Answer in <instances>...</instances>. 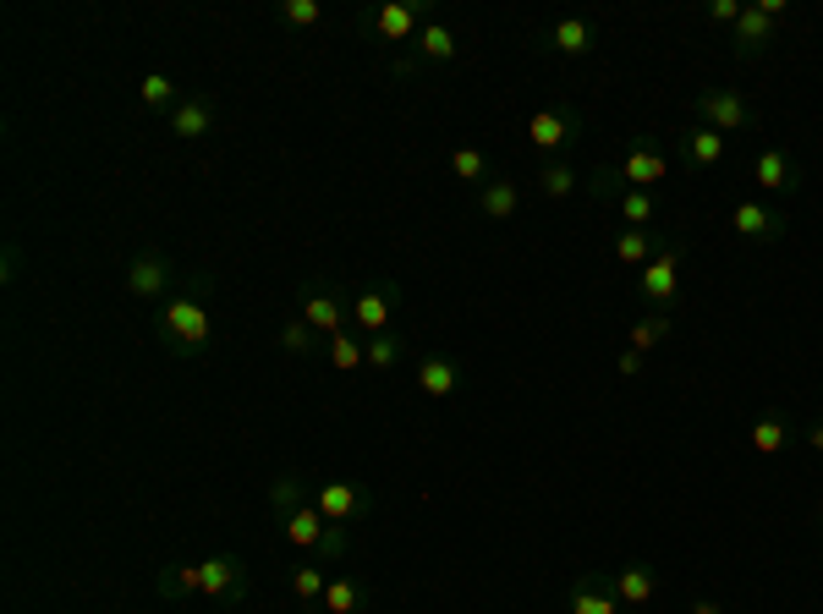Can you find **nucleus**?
<instances>
[{"instance_id":"c85d7f7f","label":"nucleus","mask_w":823,"mask_h":614,"mask_svg":"<svg viewBox=\"0 0 823 614\" xmlns=\"http://www.w3.org/2000/svg\"><path fill=\"white\" fill-rule=\"evenodd\" d=\"M324 609H330V614H357V609H363V587L346 581V576H335V581L324 587Z\"/></svg>"},{"instance_id":"aec40b11","label":"nucleus","mask_w":823,"mask_h":614,"mask_svg":"<svg viewBox=\"0 0 823 614\" xmlns=\"http://www.w3.org/2000/svg\"><path fill=\"white\" fill-rule=\"evenodd\" d=\"M303 324H308V330H324V335H341L346 314H341V302H335V296L314 291V296L303 302Z\"/></svg>"},{"instance_id":"f03ea898","label":"nucleus","mask_w":823,"mask_h":614,"mask_svg":"<svg viewBox=\"0 0 823 614\" xmlns=\"http://www.w3.org/2000/svg\"><path fill=\"white\" fill-rule=\"evenodd\" d=\"M664 176H670L664 154H659L653 143H642V137H637V143L626 148V160L615 165V182H621L626 193H653V187H659Z\"/></svg>"},{"instance_id":"a19ab883","label":"nucleus","mask_w":823,"mask_h":614,"mask_svg":"<svg viewBox=\"0 0 823 614\" xmlns=\"http://www.w3.org/2000/svg\"><path fill=\"white\" fill-rule=\"evenodd\" d=\"M621 373H626V379L642 373V352H621Z\"/></svg>"},{"instance_id":"a211bd4d","label":"nucleus","mask_w":823,"mask_h":614,"mask_svg":"<svg viewBox=\"0 0 823 614\" xmlns=\"http://www.w3.org/2000/svg\"><path fill=\"white\" fill-rule=\"evenodd\" d=\"M664 247H670V242H659L653 231H631V225L615 236V258H621V263H642V269H648Z\"/></svg>"},{"instance_id":"dca6fc26","label":"nucleus","mask_w":823,"mask_h":614,"mask_svg":"<svg viewBox=\"0 0 823 614\" xmlns=\"http://www.w3.org/2000/svg\"><path fill=\"white\" fill-rule=\"evenodd\" d=\"M418 384H423V395L445 401V395H456V384H462V368H456L451 357H423V363H418Z\"/></svg>"},{"instance_id":"423d86ee","label":"nucleus","mask_w":823,"mask_h":614,"mask_svg":"<svg viewBox=\"0 0 823 614\" xmlns=\"http://www.w3.org/2000/svg\"><path fill=\"white\" fill-rule=\"evenodd\" d=\"M429 23H434V17H429V7H418V0H390V7H379V12H373V34H379L384 45L418 39Z\"/></svg>"},{"instance_id":"2eb2a0df","label":"nucleus","mask_w":823,"mask_h":614,"mask_svg":"<svg viewBox=\"0 0 823 614\" xmlns=\"http://www.w3.org/2000/svg\"><path fill=\"white\" fill-rule=\"evenodd\" d=\"M653 592H659V576H653L648 565H621V570H615V598H621V609H642Z\"/></svg>"},{"instance_id":"5701e85b","label":"nucleus","mask_w":823,"mask_h":614,"mask_svg":"<svg viewBox=\"0 0 823 614\" xmlns=\"http://www.w3.org/2000/svg\"><path fill=\"white\" fill-rule=\"evenodd\" d=\"M478 204H483V214H489V220H511V214H516V204H521V193H516V182H505V176H500V182H489V187H483V198H478Z\"/></svg>"},{"instance_id":"f704fd0d","label":"nucleus","mask_w":823,"mask_h":614,"mask_svg":"<svg viewBox=\"0 0 823 614\" xmlns=\"http://www.w3.org/2000/svg\"><path fill=\"white\" fill-rule=\"evenodd\" d=\"M363 352H368V363H373V368H395V363H401V341H395L390 330H384V335H373Z\"/></svg>"},{"instance_id":"b1692460","label":"nucleus","mask_w":823,"mask_h":614,"mask_svg":"<svg viewBox=\"0 0 823 614\" xmlns=\"http://www.w3.org/2000/svg\"><path fill=\"white\" fill-rule=\"evenodd\" d=\"M538 193H543V198H572V193H577V171H572L566 160H549V165L538 171Z\"/></svg>"},{"instance_id":"f3484780","label":"nucleus","mask_w":823,"mask_h":614,"mask_svg":"<svg viewBox=\"0 0 823 614\" xmlns=\"http://www.w3.org/2000/svg\"><path fill=\"white\" fill-rule=\"evenodd\" d=\"M763 45H774V17L758 12V7H747L741 23H736V50H741V56H758Z\"/></svg>"},{"instance_id":"c756f323","label":"nucleus","mask_w":823,"mask_h":614,"mask_svg":"<svg viewBox=\"0 0 823 614\" xmlns=\"http://www.w3.org/2000/svg\"><path fill=\"white\" fill-rule=\"evenodd\" d=\"M330 363H335L341 373H352V368H363V363H368V352H363V346H357V341L341 330V335H330Z\"/></svg>"},{"instance_id":"412c9836","label":"nucleus","mask_w":823,"mask_h":614,"mask_svg":"<svg viewBox=\"0 0 823 614\" xmlns=\"http://www.w3.org/2000/svg\"><path fill=\"white\" fill-rule=\"evenodd\" d=\"M209 126H214L209 99H187V105H176V110H171V132H176V137H204Z\"/></svg>"},{"instance_id":"39448f33","label":"nucleus","mask_w":823,"mask_h":614,"mask_svg":"<svg viewBox=\"0 0 823 614\" xmlns=\"http://www.w3.org/2000/svg\"><path fill=\"white\" fill-rule=\"evenodd\" d=\"M637 296H642L648 307H670V302L680 296V247H664V253L637 274Z\"/></svg>"},{"instance_id":"4c0bfd02","label":"nucleus","mask_w":823,"mask_h":614,"mask_svg":"<svg viewBox=\"0 0 823 614\" xmlns=\"http://www.w3.org/2000/svg\"><path fill=\"white\" fill-rule=\"evenodd\" d=\"M281 346H286L292 357H308V346H314V330H308V324H286V330H281Z\"/></svg>"},{"instance_id":"4468645a","label":"nucleus","mask_w":823,"mask_h":614,"mask_svg":"<svg viewBox=\"0 0 823 614\" xmlns=\"http://www.w3.org/2000/svg\"><path fill=\"white\" fill-rule=\"evenodd\" d=\"M390 314H395V285H384V291H363V296L352 302V319H357L368 335H384Z\"/></svg>"},{"instance_id":"cd10ccee","label":"nucleus","mask_w":823,"mask_h":614,"mask_svg":"<svg viewBox=\"0 0 823 614\" xmlns=\"http://www.w3.org/2000/svg\"><path fill=\"white\" fill-rule=\"evenodd\" d=\"M451 171H456L467 187H489V160H483L478 148H456V154H451Z\"/></svg>"},{"instance_id":"4be33fe9","label":"nucleus","mask_w":823,"mask_h":614,"mask_svg":"<svg viewBox=\"0 0 823 614\" xmlns=\"http://www.w3.org/2000/svg\"><path fill=\"white\" fill-rule=\"evenodd\" d=\"M324 516H319V505H303V511H292L286 516V538L297 543V549H319V538H324Z\"/></svg>"},{"instance_id":"a878e982","label":"nucleus","mask_w":823,"mask_h":614,"mask_svg":"<svg viewBox=\"0 0 823 614\" xmlns=\"http://www.w3.org/2000/svg\"><path fill=\"white\" fill-rule=\"evenodd\" d=\"M747 439H752V450H758V455H779V450L790 444V428H785L779 417H758Z\"/></svg>"},{"instance_id":"79ce46f5","label":"nucleus","mask_w":823,"mask_h":614,"mask_svg":"<svg viewBox=\"0 0 823 614\" xmlns=\"http://www.w3.org/2000/svg\"><path fill=\"white\" fill-rule=\"evenodd\" d=\"M758 12H769V17H774V23H779V17H785V12H790V7H785V0H758Z\"/></svg>"},{"instance_id":"9b49d317","label":"nucleus","mask_w":823,"mask_h":614,"mask_svg":"<svg viewBox=\"0 0 823 614\" xmlns=\"http://www.w3.org/2000/svg\"><path fill=\"white\" fill-rule=\"evenodd\" d=\"M566 609H572V614H621V598H615V587H604L599 576H577Z\"/></svg>"},{"instance_id":"6e6552de","label":"nucleus","mask_w":823,"mask_h":614,"mask_svg":"<svg viewBox=\"0 0 823 614\" xmlns=\"http://www.w3.org/2000/svg\"><path fill=\"white\" fill-rule=\"evenodd\" d=\"M165 280H171V263H165V253H137V258H132V269H126V285H132V296H144V302L165 296Z\"/></svg>"},{"instance_id":"bb28decb","label":"nucleus","mask_w":823,"mask_h":614,"mask_svg":"<svg viewBox=\"0 0 823 614\" xmlns=\"http://www.w3.org/2000/svg\"><path fill=\"white\" fill-rule=\"evenodd\" d=\"M418 56H423V61H451V56H456V34H451L445 23H429V28L418 34Z\"/></svg>"},{"instance_id":"2f4dec72","label":"nucleus","mask_w":823,"mask_h":614,"mask_svg":"<svg viewBox=\"0 0 823 614\" xmlns=\"http://www.w3.org/2000/svg\"><path fill=\"white\" fill-rule=\"evenodd\" d=\"M664 335H670V319H664V314H653V319L631 324V352H653Z\"/></svg>"},{"instance_id":"473e14b6","label":"nucleus","mask_w":823,"mask_h":614,"mask_svg":"<svg viewBox=\"0 0 823 614\" xmlns=\"http://www.w3.org/2000/svg\"><path fill=\"white\" fill-rule=\"evenodd\" d=\"M137 94H144V105H149V110H165V105L176 99V83H171L165 72H149V77H144V88H137Z\"/></svg>"},{"instance_id":"ea45409f","label":"nucleus","mask_w":823,"mask_h":614,"mask_svg":"<svg viewBox=\"0 0 823 614\" xmlns=\"http://www.w3.org/2000/svg\"><path fill=\"white\" fill-rule=\"evenodd\" d=\"M741 12H747L741 0H709V23H730V28H736V23H741Z\"/></svg>"},{"instance_id":"20e7f679","label":"nucleus","mask_w":823,"mask_h":614,"mask_svg":"<svg viewBox=\"0 0 823 614\" xmlns=\"http://www.w3.org/2000/svg\"><path fill=\"white\" fill-rule=\"evenodd\" d=\"M692 110H698L703 126H714V132H741V126H752V105H747L736 88H709V94L692 99Z\"/></svg>"},{"instance_id":"393cba45","label":"nucleus","mask_w":823,"mask_h":614,"mask_svg":"<svg viewBox=\"0 0 823 614\" xmlns=\"http://www.w3.org/2000/svg\"><path fill=\"white\" fill-rule=\"evenodd\" d=\"M621 220H626L631 231H653V220H659L653 193H621Z\"/></svg>"},{"instance_id":"e433bc0d","label":"nucleus","mask_w":823,"mask_h":614,"mask_svg":"<svg viewBox=\"0 0 823 614\" xmlns=\"http://www.w3.org/2000/svg\"><path fill=\"white\" fill-rule=\"evenodd\" d=\"M346 549H352V538H346V527H341V521H330V527H324V538H319V549H314V554H319V560H341V554H346Z\"/></svg>"},{"instance_id":"7ed1b4c3","label":"nucleus","mask_w":823,"mask_h":614,"mask_svg":"<svg viewBox=\"0 0 823 614\" xmlns=\"http://www.w3.org/2000/svg\"><path fill=\"white\" fill-rule=\"evenodd\" d=\"M527 143H532L538 154H561V148H572V143H577V115H572L566 105L532 110V115H527Z\"/></svg>"},{"instance_id":"58836bf2","label":"nucleus","mask_w":823,"mask_h":614,"mask_svg":"<svg viewBox=\"0 0 823 614\" xmlns=\"http://www.w3.org/2000/svg\"><path fill=\"white\" fill-rule=\"evenodd\" d=\"M274 505H281L286 516L303 511V483H297V478H281V483H274Z\"/></svg>"},{"instance_id":"f257e3e1","label":"nucleus","mask_w":823,"mask_h":614,"mask_svg":"<svg viewBox=\"0 0 823 614\" xmlns=\"http://www.w3.org/2000/svg\"><path fill=\"white\" fill-rule=\"evenodd\" d=\"M160 335H165V341H171L182 357L204 352V346H209V335H214V324H209V307H204V302H193V296L165 302V307H160Z\"/></svg>"},{"instance_id":"9d476101","label":"nucleus","mask_w":823,"mask_h":614,"mask_svg":"<svg viewBox=\"0 0 823 614\" xmlns=\"http://www.w3.org/2000/svg\"><path fill=\"white\" fill-rule=\"evenodd\" d=\"M543 45H549V50H561V56H588V50L599 45V23H588V17H566V23H555V28H543Z\"/></svg>"},{"instance_id":"a18cd8bd","label":"nucleus","mask_w":823,"mask_h":614,"mask_svg":"<svg viewBox=\"0 0 823 614\" xmlns=\"http://www.w3.org/2000/svg\"><path fill=\"white\" fill-rule=\"evenodd\" d=\"M621 614H637V609H621Z\"/></svg>"},{"instance_id":"72a5a7b5","label":"nucleus","mask_w":823,"mask_h":614,"mask_svg":"<svg viewBox=\"0 0 823 614\" xmlns=\"http://www.w3.org/2000/svg\"><path fill=\"white\" fill-rule=\"evenodd\" d=\"M204 587V570L198 565H171L165 576H160V592H198Z\"/></svg>"},{"instance_id":"c9c22d12","label":"nucleus","mask_w":823,"mask_h":614,"mask_svg":"<svg viewBox=\"0 0 823 614\" xmlns=\"http://www.w3.org/2000/svg\"><path fill=\"white\" fill-rule=\"evenodd\" d=\"M281 17H286L292 28H314V23L324 17V7H319V0H286V7H281Z\"/></svg>"},{"instance_id":"0eeeda50","label":"nucleus","mask_w":823,"mask_h":614,"mask_svg":"<svg viewBox=\"0 0 823 614\" xmlns=\"http://www.w3.org/2000/svg\"><path fill=\"white\" fill-rule=\"evenodd\" d=\"M730 225H736V236H747V242H779V236H785V220H779L769 204H758V198H741L736 214H730Z\"/></svg>"},{"instance_id":"6ab92c4d","label":"nucleus","mask_w":823,"mask_h":614,"mask_svg":"<svg viewBox=\"0 0 823 614\" xmlns=\"http://www.w3.org/2000/svg\"><path fill=\"white\" fill-rule=\"evenodd\" d=\"M204 570V598H236V587H242V565L236 560H204L198 565Z\"/></svg>"},{"instance_id":"37998d69","label":"nucleus","mask_w":823,"mask_h":614,"mask_svg":"<svg viewBox=\"0 0 823 614\" xmlns=\"http://www.w3.org/2000/svg\"><path fill=\"white\" fill-rule=\"evenodd\" d=\"M807 444H812V450L823 455V422H812V428H807Z\"/></svg>"},{"instance_id":"1a4fd4ad","label":"nucleus","mask_w":823,"mask_h":614,"mask_svg":"<svg viewBox=\"0 0 823 614\" xmlns=\"http://www.w3.org/2000/svg\"><path fill=\"white\" fill-rule=\"evenodd\" d=\"M314 505H319V516L324 521H352V516H363L368 511V500L357 494V483H319V494H314Z\"/></svg>"},{"instance_id":"c03bdc74","label":"nucleus","mask_w":823,"mask_h":614,"mask_svg":"<svg viewBox=\"0 0 823 614\" xmlns=\"http://www.w3.org/2000/svg\"><path fill=\"white\" fill-rule=\"evenodd\" d=\"M692 614H725V609H720V603H714V598H703V603H698V609H692Z\"/></svg>"},{"instance_id":"7c9ffc66","label":"nucleus","mask_w":823,"mask_h":614,"mask_svg":"<svg viewBox=\"0 0 823 614\" xmlns=\"http://www.w3.org/2000/svg\"><path fill=\"white\" fill-rule=\"evenodd\" d=\"M324 587H330V576H324L319 565H303V570L292 576V592H297L303 603H324Z\"/></svg>"},{"instance_id":"f8f14e48","label":"nucleus","mask_w":823,"mask_h":614,"mask_svg":"<svg viewBox=\"0 0 823 614\" xmlns=\"http://www.w3.org/2000/svg\"><path fill=\"white\" fill-rule=\"evenodd\" d=\"M680 154L692 160L698 171H714V165H725V132H714V126H692L680 137Z\"/></svg>"},{"instance_id":"ddd939ff","label":"nucleus","mask_w":823,"mask_h":614,"mask_svg":"<svg viewBox=\"0 0 823 614\" xmlns=\"http://www.w3.org/2000/svg\"><path fill=\"white\" fill-rule=\"evenodd\" d=\"M752 182H758L763 193H796V165L785 160L779 148H763L758 160H752Z\"/></svg>"}]
</instances>
